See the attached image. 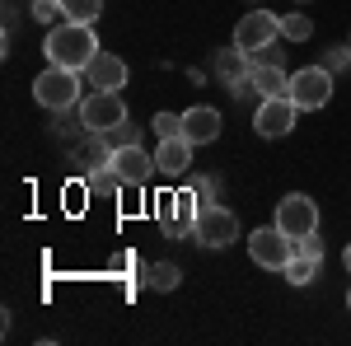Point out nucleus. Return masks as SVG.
Here are the masks:
<instances>
[{"mask_svg":"<svg viewBox=\"0 0 351 346\" xmlns=\"http://www.w3.org/2000/svg\"><path fill=\"white\" fill-rule=\"evenodd\" d=\"M33 19L43 28H56L66 24V10H61V0H33Z\"/></svg>","mask_w":351,"mask_h":346,"instance_id":"4be33fe9","label":"nucleus"},{"mask_svg":"<svg viewBox=\"0 0 351 346\" xmlns=\"http://www.w3.org/2000/svg\"><path fill=\"white\" fill-rule=\"evenodd\" d=\"M295 253H300V239H291L281 225L253 230V239H248V258H253L258 267H267V271H286Z\"/></svg>","mask_w":351,"mask_h":346,"instance_id":"20e7f679","label":"nucleus"},{"mask_svg":"<svg viewBox=\"0 0 351 346\" xmlns=\"http://www.w3.org/2000/svg\"><path fill=\"white\" fill-rule=\"evenodd\" d=\"M300 253H304V258H319V262H324V243L314 239V234H304V239H300Z\"/></svg>","mask_w":351,"mask_h":346,"instance_id":"bb28decb","label":"nucleus"},{"mask_svg":"<svg viewBox=\"0 0 351 346\" xmlns=\"http://www.w3.org/2000/svg\"><path fill=\"white\" fill-rule=\"evenodd\" d=\"M183 136H188L192 145H216V136H220V112L216 108H206V103H197L183 112Z\"/></svg>","mask_w":351,"mask_h":346,"instance_id":"4468645a","label":"nucleus"},{"mask_svg":"<svg viewBox=\"0 0 351 346\" xmlns=\"http://www.w3.org/2000/svg\"><path fill=\"white\" fill-rule=\"evenodd\" d=\"M192 145L188 136H169V140H160V150H155V164H160V173L164 178H183L192 169Z\"/></svg>","mask_w":351,"mask_h":346,"instance_id":"ddd939ff","label":"nucleus"},{"mask_svg":"<svg viewBox=\"0 0 351 346\" xmlns=\"http://www.w3.org/2000/svg\"><path fill=\"white\" fill-rule=\"evenodd\" d=\"M291 103L300 108V112H319V108H328V99H332V71L328 66H304V71H295L291 75Z\"/></svg>","mask_w":351,"mask_h":346,"instance_id":"39448f33","label":"nucleus"},{"mask_svg":"<svg viewBox=\"0 0 351 346\" xmlns=\"http://www.w3.org/2000/svg\"><path fill=\"white\" fill-rule=\"evenodd\" d=\"M75 112H80V127H84V132H99V136H108L112 127H122V122H127V103H122V94H117V89H89Z\"/></svg>","mask_w":351,"mask_h":346,"instance_id":"7ed1b4c3","label":"nucleus"},{"mask_svg":"<svg viewBox=\"0 0 351 346\" xmlns=\"http://www.w3.org/2000/svg\"><path fill=\"white\" fill-rule=\"evenodd\" d=\"M253 66H258V61L243 52V47H225V52H216V75L230 84V89L248 80V75H253Z\"/></svg>","mask_w":351,"mask_h":346,"instance_id":"2eb2a0df","label":"nucleus"},{"mask_svg":"<svg viewBox=\"0 0 351 346\" xmlns=\"http://www.w3.org/2000/svg\"><path fill=\"white\" fill-rule=\"evenodd\" d=\"M61 10H66V19H75V24H94V19L104 14V0H61Z\"/></svg>","mask_w":351,"mask_h":346,"instance_id":"412c9836","label":"nucleus"},{"mask_svg":"<svg viewBox=\"0 0 351 346\" xmlns=\"http://www.w3.org/2000/svg\"><path fill=\"white\" fill-rule=\"evenodd\" d=\"M253 89H258V99H281V94L291 89V75H286L281 66L263 61V66H253Z\"/></svg>","mask_w":351,"mask_h":346,"instance_id":"dca6fc26","label":"nucleus"},{"mask_svg":"<svg viewBox=\"0 0 351 346\" xmlns=\"http://www.w3.org/2000/svg\"><path fill=\"white\" fill-rule=\"evenodd\" d=\"M300 5H304V0H300Z\"/></svg>","mask_w":351,"mask_h":346,"instance_id":"c756f323","label":"nucleus"},{"mask_svg":"<svg viewBox=\"0 0 351 346\" xmlns=\"http://www.w3.org/2000/svg\"><path fill=\"white\" fill-rule=\"evenodd\" d=\"M136 140H141V132H136V127H127V122L108 132V145H112V150H117V145H136Z\"/></svg>","mask_w":351,"mask_h":346,"instance_id":"393cba45","label":"nucleus"},{"mask_svg":"<svg viewBox=\"0 0 351 346\" xmlns=\"http://www.w3.org/2000/svg\"><path fill=\"white\" fill-rule=\"evenodd\" d=\"M281 38L286 42H309L314 38V19L309 14H281Z\"/></svg>","mask_w":351,"mask_h":346,"instance_id":"6ab92c4d","label":"nucleus"},{"mask_svg":"<svg viewBox=\"0 0 351 346\" xmlns=\"http://www.w3.org/2000/svg\"><path fill=\"white\" fill-rule=\"evenodd\" d=\"M276 225H281L291 239H304V234L319 230V206H314L304 192H291V197L276 201Z\"/></svg>","mask_w":351,"mask_h":346,"instance_id":"1a4fd4ad","label":"nucleus"},{"mask_svg":"<svg viewBox=\"0 0 351 346\" xmlns=\"http://www.w3.org/2000/svg\"><path fill=\"white\" fill-rule=\"evenodd\" d=\"M150 132L160 136V140H169V136H183V117H173V112H155Z\"/></svg>","mask_w":351,"mask_h":346,"instance_id":"5701e85b","label":"nucleus"},{"mask_svg":"<svg viewBox=\"0 0 351 346\" xmlns=\"http://www.w3.org/2000/svg\"><path fill=\"white\" fill-rule=\"evenodd\" d=\"M84 187H89V197H117L127 183H122V173H117L112 164H99V169L84 173Z\"/></svg>","mask_w":351,"mask_h":346,"instance_id":"f3484780","label":"nucleus"},{"mask_svg":"<svg viewBox=\"0 0 351 346\" xmlns=\"http://www.w3.org/2000/svg\"><path fill=\"white\" fill-rule=\"evenodd\" d=\"M342 262H347V271H351V243H347V253H342Z\"/></svg>","mask_w":351,"mask_h":346,"instance_id":"cd10ccee","label":"nucleus"},{"mask_svg":"<svg viewBox=\"0 0 351 346\" xmlns=\"http://www.w3.org/2000/svg\"><path fill=\"white\" fill-rule=\"evenodd\" d=\"M192 239L202 243V248H225V243H234L239 239V215L225 211V206H202Z\"/></svg>","mask_w":351,"mask_h":346,"instance_id":"6e6552de","label":"nucleus"},{"mask_svg":"<svg viewBox=\"0 0 351 346\" xmlns=\"http://www.w3.org/2000/svg\"><path fill=\"white\" fill-rule=\"evenodd\" d=\"M80 75L84 71H66V66H47L38 80H33V99L47 108V112H71L80 108Z\"/></svg>","mask_w":351,"mask_h":346,"instance_id":"f03ea898","label":"nucleus"},{"mask_svg":"<svg viewBox=\"0 0 351 346\" xmlns=\"http://www.w3.org/2000/svg\"><path fill=\"white\" fill-rule=\"evenodd\" d=\"M145 281L155 286L160 295H169V291H178V281H183V271L173 262H155V267H145Z\"/></svg>","mask_w":351,"mask_h":346,"instance_id":"a211bd4d","label":"nucleus"},{"mask_svg":"<svg viewBox=\"0 0 351 346\" xmlns=\"http://www.w3.org/2000/svg\"><path fill=\"white\" fill-rule=\"evenodd\" d=\"M127 61L122 56H112V52H99L89 66H84V80H89V89H122L127 84Z\"/></svg>","mask_w":351,"mask_h":346,"instance_id":"f8f14e48","label":"nucleus"},{"mask_svg":"<svg viewBox=\"0 0 351 346\" xmlns=\"http://www.w3.org/2000/svg\"><path fill=\"white\" fill-rule=\"evenodd\" d=\"M351 66V42L347 47H332V52H328V71H347Z\"/></svg>","mask_w":351,"mask_h":346,"instance_id":"a878e982","label":"nucleus"},{"mask_svg":"<svg viewBox=\"0 0 351 346\" xmlns=\"http://www.w3.org/2000/svg\"><path fill=\"white\" fill-rule=\"evenodd\" d=\"M314 276H319V258H304V253H295V258H291V267H286V281L300 291V286H309Z\"/></svg>","mask_w":351,"mask_h":346,"instance_id":"aec40b11","label":"nucleus"},{"mask_svg":"<svg viewBox=\"0 0 351 346\" xmlns=\"http://www.w3.org/2000/svg\"><path fill=\"white\" fill-rule=\"evenodd\" d=\"M295 117H300V108L291 103V94H281V99H263V103H258L253 127H258V136L276 140V136H291V132H295Z\"/></svg>","mask_w":351,"mask_h":346,"instance_id":"9d476101","label":"nucleus"},{"mask_svg":"<svg viewBox=\"0 0 351 346\" xmlns=\"http://www.w3.org/2000/svg\"><path fill=\"white\" fill-rule=\"evenodd\" d=\"M43 52H47V66H66V71H84L94 56L104 52L99 47V38H94V24H75V19H66V24L47 28V42H43Z\"/></svg>","mask_w":351,"mask_h":346,"instance_id":"f257e3e1","label":"nucleus"},{"mask_svg":"<svg viewBox=\"0 0 351 346\" xmlns=\"http://www.w3.org/2000/svg\"><path fill=\"white\" fill-rule=\"evenodd\" d=\"M276 38H281V14H271V10H253L234 24V47H243L248 56L271 47Z\"/></svg>","mask_w":351,"mask_h":346,"instance_id":"0eeeda50","label":"nucleus"},{"mask_svg":"<svg viewBox=\"0 0 351 346\" xmlns=\"http://www.w3.org/2000/svg\"><path fill=\"white\" fill-rule=\"evenodd\" d=\"M192 192L202 206H216V178H192Z\"/></svg>","mask_w":351,"mask_h":346,"instance_id":"b1692460","label":"nucleus"},{"mask_svg":"<svg viewBox=\"0 0 351 346\" xmlns=\"http://www.w3.org/2000/svg\"><path fill=\"white\" fill-rule=\"evenodd\" d=\"M112 169L122 173V183L127 187H145L155 173H160V164H155V155L136 140V145H117L112 150Z\"/></svg>","mask_w":351,"mask_h":346,"instance_id":"9b49d317","label":"nucleus"},{"mask_svg":"<svg viewBox=\"0 0 351 346\" xmlns=\"http://www.w3.org/2000/svg\"><path fill=\"white\" fill-rule=\"evenodd\" d=\"M197 215H202V201H197V192L192 187H178V192H169L160 197V225L169 239H183L197 230Z\"/></svg>","mask_w":351,"mask_h":346,"instance_id":"423d86ee","label":"nucleus"},{"mask_svg":"<svg viewBox=\"0 0 351 346\" xmlns=\"http://www.w3.org/2000/svg\"><path fill=\"white\" fill-rule=\"evenodd\" d=\"M347 314H351V291H347Z\"/></svg>","mask_w":351,"mask_h":346,"instance_id":"c85d7f7f","label":"nucleus"}]
</instances>
